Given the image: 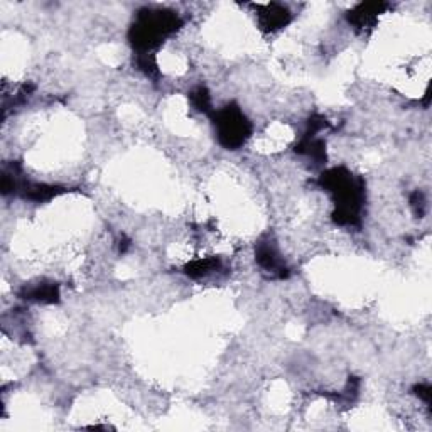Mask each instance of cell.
Listing matches in <instances>:
<instances>
[{
	"mask_svg": "<svg viewBox=\"0 0 432 432\" xmlns=\"http://www.w3.org/2000/svg\"><path fill=\"white\" fill-rule=\"evenodd\" d=\"M216 137L228 151H237L252 135V123L245 117L242 108L235 103H228L213 114Z\"/></svg>",
	"mask_w": 432,
	"mask_h": 432,
	"instance_id": "7a4b0ae2",
	"label": "cell"
},
{
	"mask_svg": "<svg viewBox=\"0 0 432 432\" xmlns=\"http://www.w3.org/2000/svg\"><path fill=\"white\" fill-rule=\"evenodd\" d=\"M257 262L263 270L269 272L274 277L284 279L287 275L286 262H284L281 254H279V250L275 249V245L272 242L259 243Z\"/></svg>",
	"mask_w": 432,
	"mask_h": 432,
	"instance_id": "3957f363",
	"label": "cell"
},
{
	"mask_svg": "<svg viewBox=\"0 0 432 432\" xmlns=\"http://www.w3.org/2000/svg\"><path fill=\"white\" fill-rule=\"evenodd\" d=\"M260 26L267 31V33H275V31L282 29L291 21V14L286 7L282 6H267L263 7L262 14H259Z\"/></svg>",
	"mask_w": 432,
	"mask_h": 432,
	"instance_id": "277c9868",
	"label": "cell"
},
{
	"mask_svg": "<svg viewBox=\"0 0 432 432\" xmlns=\"http://www.w3.org/2000/svg\"><path fill=\"white\" fill-rule=\"evenodd\" d=\"M321 187L334 199L333 219L336 225L357 226L362 218V208L365 201V183L353 176L345 167H333L323 173Z\"/></svg>",
	"mask_w": 432,
	"mask_h": 432,
	"instance_id": "6da1fadb",
	"label": "cell"
},
{
	"mask_svg": "<svg viewBox=\"0 0 432 432\" xmlns=\"http://www.w3.org/2000/svg\"><path fill=\"white\" fill-rule=\"evenodd\" d=\"M24 299L36 302H46L54 304L59 299V289L56 284H38V286L31 287L24 292Z\"/></svg>",
	"mask_w": 432,
	"mask_h": 432,
	"instance_id": "5b68a950",
	"label": "cell"
},
{
	"mask_svg": "<svg viewBox=\"0 0 432 432\" xmlns=\"http://www.w3.org/2000/svg\"><path fill=\"white\" fill-rule=\"evenodd\" d=\"M415 395H417L419 399L421 400H424V402L426 403H431V395H432V392H431V387L429 385H417L415 387Z\"/></svg>",
	"mask_w": 432,
	"mask_h": 432,
	"instance_id": "ba28073f",
	"label": "cell"
},
{
	"mask_svg": "<svg viewBox=\"0 0 432 432\" xmlns=\"http://www.w3.org/2000/svg\"><path fill=\"white\" fill-rule=\"evenodd\" d=\"M219 265H222V262H219V259H216V257L196 259L184 267V272H186V275H190V277L201 279V277H206V275L213 274L215 270H218Z\"/></svg>",
	"mask_w": 432,
	"mask_h": 432,
	"instance_id": "8992f818",
	"label": "cell"
},
{
	"mask_svg": "<svg viewBox=\"0 0 432 432\" xmlns=\"http://www.w3.org/2000/svg\"><path fill=\"white\" fill-rule=\"evenodd\" d=\"M190 100L191 105H193L198 111H201V114H208V111L211 110L210 91H208L205 86H198L194 91H191Z\"/></svg>",
	"mask_w": 432,
	"mask_h": 432,
	"instance_id": "52a82bcc",
	"label": "cell"
}]
</instances>
